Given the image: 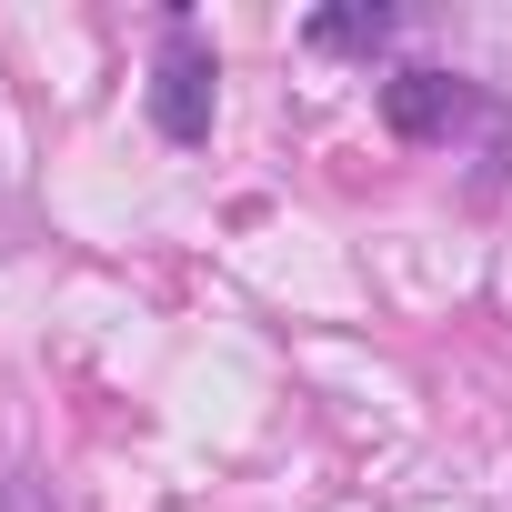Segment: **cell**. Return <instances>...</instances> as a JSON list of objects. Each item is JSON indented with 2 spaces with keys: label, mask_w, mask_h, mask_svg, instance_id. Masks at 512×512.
Wrapping results in <instances>:
<instances>
[{
  "label": "cell",
  "mask_w": 512,
  "mask_h": 512,
  "mask_svg": "<svg viewBox=\"0 0 512 512\" xmlns=\"http://www.w3.org/2000/svg\"><path fill=\"white\" fill-rule=\"evenodd\" d=\"M211 81H221V61H211V41L191 31V21H171L161 31V61H151V121H161V141H211Z\"/></svg>",
  "instance_id": "cell-1"
},
{
  "label": "cell",
  "mask_w": 512,
  "mask_h": 512,
  "mask_svg": "<svg viewBox=\"0 0 512 512\" xmlns=\"http://www.w3.org/2000/svg\"><path fill=\"white\" fill-rule=\"evenodd\" d=\"M472 111H482V101H472V81H452V71H392V81H382V121H392L402 141H452Z\"/></svg>",
  "instance_id": "cell-2"
},
{
  "label": "cell",
  "mask_w": 512,
  "mask_h": 512,
  "mask_svg": "<svg viewBox=\"0 0 512 512\" xmlns=\"http://www.w3.org/2000/svg\"><path fill=\"white\" fill-rule=\"evenodd\" d=\"M312 41L322 51H372V41H392V11H332V21H312Z\"/></svg>",
  "instance_id": "cell-3"
},
{
  "label": "cell",
  "mask_w": 512,
  "mask_h": 512,
  "mask_svg": "<svg viewBox=\"0 0 512 512\" xmlns=\"http://www.w3.org/2000/svg\"><path fill=\"white\" fill-rule=\"evenodd\" d=\"M0 512H51V502H41L31 482H11V472H0Z\"/></svg>",
  "instance_id": "cell-4"
}]
</instances>
